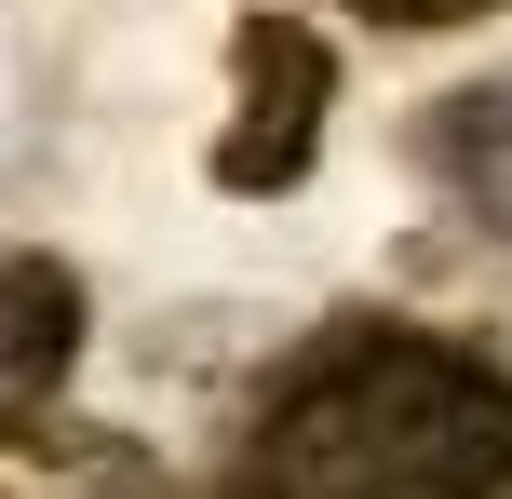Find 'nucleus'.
I'll return each instance as SVG.
<instances>
[{
    "instance_id": "3",
    "label": "nucleus",
    "mask_w": 512,
    "mask_h": 499,
    "mask_svg": "<svg viewBox=\"0 0 512 499\" xmlns=\"http://www.w3.org/2000/svg\"><path fill=\"white\" fill-rule=\"evenodd\" d=\"M68 365H81V270L0 243V446L68 392Z\"/></svg>"
},
{
    "instance_id": "1",
    "label": "nucleus",
    "mask_w": 512,
    "mask_h": 499,
    "mask_svg": "<svg viewBox=\"0 0 512 499\" xmlns=\"http://www.w3.org/2000/svg\"><path fill=\"white\" fill-rule=\"evenodd\" d=\"M216 499H512V378L432 324H324L256 392Z\"/></svg>"
},
{
    "instance_id": "2",
    "label": "nucleus",
    "mask_w": 512,
    "mask_h": 499,
    "mask_svg": "<svg viewBox=\"0 0 512 499\" xmlns=\"http://www.w3.org/2000/svg\"><path fill=\"white\" fill-rule=\"evenodd\" d=\"M230 68H243V108H230V135H216V189L270 203V189H297L310 149H324L337 54H324V27H297V14H243L230 27Z\"/></svg>"
},
{
    "instance_id": "4",
    "label": "nucleus",
    "mask_w": 512,
    "mask_h": 499,
    "mask_svg": "<svg viewBox=\"0 0 512 499\" xmlns=\"http://www.w3.org/2000/svg\"><path fill=\"white\" fill-rule=\"evenodd\" d=\"M418 162L445 176V203L472 216L486 243H512V81H472L418 122Z\"/></svg>"
},
{
    "instance_id": "5",
    "label": "nucleus",
    "mask_w": 512,
    "mask_h": 499,
    "mask_svg": "<svg viewBox=\"0 0 512 499\" xmlns=\"http://www.w3.org/2000/svg\"><path fill=\"white\" fill-rule=\"evenodd\" d=\"M364 27H459V14H486V0H351Z\"/></svg>"
}]
</instances>
